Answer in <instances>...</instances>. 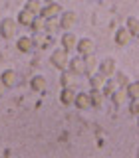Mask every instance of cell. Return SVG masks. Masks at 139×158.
I'll return each mask as SVG.
<instances>
[{
  "label": "cell",
  "instance_id": "1",
  "mask_svg": "<svg viewBox=\"0 0 139 158\" xmlns=\"http://www.w3.org/2000/svg\"><path fill=\"white\" fill-rule=\"evenodd\" d=\"M68 49L66 48H58L54 49L52 53H50V63H52L56 69H60V71H64V69H68L70 65V57H68Z\"/></svg>",
  "mask_w": 139,
  "mask_h": 158
},
{
  "label": "cell",
  "instance_id": "2",
  "mask_svg": "<svg viewBox=\"0 0 139 158\" xmlns=\"http://www.w3.org/2000/svg\"><path fill=\"white\" fill-rule=\"evenodd\" d=\"M14 34H16V20L14 18L0 20V36L4 40H10V38H14Z\"/></svg>",
  "mask_w": 139,
  "mask_h": 158
},
{
  "label": "cell",
  "instance_id": "3",
  "mask_svg": "<svg viewBox=\"0 0 139 158\" xmlns=\"http://www.w3.org/2000/svg\"><path fill=\"white\" fill-rule=\"evenodd\" d=\"M62 12H64V10H62V6H60L58 2H48V4H44V6H42L40 16L50 20V18H60V16H62Z\"/></svg>",
  "mask_w": 139,
  "mask_h": 158
},
{
  "label": "cell",
  "instance_id": "4",
  "mask_svg": "<svg viewBox=\"0 0 139 158\" xmlns=\"http://www.w3.org/2000/svg\"><path fill=\"white\" fill-rule=\"evenodd\" d=\"M78 53L82 57H86V56H92L93 52H96V42H93L92 38H82V40H78Z\"/></svg>",
  "mask_w": 139,
  "mask_h": 158
},
{
  "label": "cell",
  "instance_id": "5",
  "mask_svg": "<svg viewBox=\"0 0 139 158\" xmlns=\"http://www.w3.org/2000/svg\"><path fill=\"white\" fill-rule=\"evenodd\" d=\"M76 22H78V16L72 10H66V12H62V16H60V28L66 30V32L76 26Z\"/></svg>",
  "mask_w": 139,
  "mask_h": 158
},
{
  "label": "cell",
  "instance_id": "6",
  "mask_svg": "<svg viewBox=\"0 0 139 158\" xmlns=\"http://www.w3.org/2000/svg\"><path fill=\"white\" fill-rule=\"evenodd\" d=\"M99 71H101L105 77H113V75L117 73V63H115V59L107 57V59H103V61H99Z\"/></svg>",
  "mask_w": 139,
  "mask_h": 158
},
{
  "label": "cell",
  "instance_id": "7",
  "mask_svg": "<svg viewBox=\"0 0 139 158\" xmlns=\"http://www.w3.org/2000/svg\"><path fill=\"white\" fill-rule=\"evenodd\" d=\"M131 38L133 36H131V32H129L127 28H117L115 30V38H113V40H115V44L119 48H125V46H129Z\"/></svg>",
  "mask_w": 139,
  "mask_h": 158
},
{
  "label": "cell",
  "instance_id": "8",
  "mask_svg": "<svg viewBox=\"0 0 139 158\" xmlns=\"http://www.w3.org/2000/svg\"><path fill=\"white\" fill-rule=\"evenodd\" d=\"M68 69H70L72 73H76V75H82V73H86V59H83L82 56H78V57L70 59Z\"/></svg>",
  "mask_w": 139,
  "mask_h": 158
},
{
  "label": "cell",
  "instance_id": "9",
  "mask_svg": "<svg viewBox=\"0 0 139 158\" xmlns=\"http://www.w3.org/2000/svg\"><path fill=\"white\" fill-rule=\"evenodd\" d=\"M74 105H76L79 111H87V109H92V97H89V93H78Z\"/></svg>",
  "mask_w": 139,
  "mask_h": 158
},
{
  "label": "cell",
  "instance_id": "10",
  "mask_svg": "<svg viewBox=\"0 0 139 158\" xmlns=\"http://www.w3.org/2000/svg\"><path fill=\"white\" fill-rule=\"evenodd\" d=\"M76 95H78V93L74 91V87L62 89V93H60V103H62V105H66V107L74 105V101H76Z\"/></svg>",
  "mask_w": 139,
  "mask_h": 158
},
{
  "label": "cell",
  "instance_id": "11",
  "mask_svg": "<svg viewBox=\"0 0 139 158\" xmlns=\"http://www.w3.org/2000/svg\"><path fill=\"white\" fill-rule=\"evenodd\" d=\"M89 97H92V107H96V109H101L103 103H105V93H103V89H92V91H89Z\"/></svg>",
  "mask_w": 139,
  "mask_h": 158
},
{
  "label": "cell",
  "instance_id": "12",
  "mask_svg": "<svg viewBox=\"0 0 139 158\" xmlns=\"http://www.w3.org/2000/svg\"><path fill=\"white\" fill-rule=\"evenodd\" d=\"M16 48H18V52L28 53V52H32V49H34V40L30 38V36H20L18 42H16Z\"/></svg>",
  "mask_w": 139,
  "mask_h": 158
},
{
  "label": "cell",
  "instance_id": "13",
  "mask_svg": "<svg viewBox=\"0 0 139 158\" xmlns=\"http://www.w3.org/2000/svg\"><path fill=\"white\" fill-rule=\"evenodd\" d=\"M127 99H129V95H127V89L125 87H119L117 91L111 95V101H113V105H115V107H123L127 103Z\"/></svg>",
  "mask_w": 139,
  "mask_h": 158
},
{
  "label": "cell",
  "instance_id": "14",
  "mask_svg": "<svg viewBox=\"0 0 139 158\" xmlns=\"http://www.w3.org/2000/svg\"><path fill=\"white\" fill-rule=\"evenodd\" d=\"M0 79H2V83L8 87H14L18 83V73L14 71V69H6V71H2V75H0Z\"/></svg>",
  "mask_w": 139,
  "mask_h": 158
},
{
  "label": "cell",
  "instance_id": "15",
  "mask_svg": "<svg viewBox=\"0 0 139 158\" xmlns=\"http://www.w3.org/2000/svg\"><path fill=\"white\" fill-rule=\"evenodd\" d=\"M105 81H107V77L103 75L99 69H97L96 73H93V75H89V87H92V89H103Z\"/></svg>",
  "mask_w": 139,
  "mask_h": 158
},
{
  "label": "cell",
  "instance_id": "16",
  "mask_svg": "<svg viewBox=\"0 0 139 158\" xmlns=\"http://www.w3.org/2000/svg\"><path fill=\"white\" fill-rule=\"evenodd\" d=\"M36 16H38V14H34V12H30V10L22 8L18 12V24H20V26H32V22H34Z\"/></svg>",
  "mask_w": 139,
  "mask_h": 158
},
{
  "label": "cell",
  "instance_id": "17",
  "mask_svg": "<svg viewBox=\"0 0 139 158\" xmlns=\"http://www.w3.org/2000/svg\"><path fill=\"white\" fill-rule=\"evenodd\" d=\"M74 77H76V73H72L70 69H64L62 75H60V85H62V89L76 85V79H74Z\"/></svg>",
  "mask_w": 139,
  "mask_h": 158
},
{
  "label": "cell",
  "instance_id": "18",
  "mask_svg": "<svg viewBox=\"0 0 139 158\" xmlns=\"http://www.w3.org/2000/svg\"><path fill=\"white\" fill-rule=\"evenodd\" d=\"M83 59H86V75H93V73H96L97 69H99V61H97V57L92 53V56H86Z\"/></svg>",
  "mask_w": 139,
  "mask_h": 158
},
{
  "label": "cell",
  "instance_id": "19",
  "mask_svg": "<svg viewBox=\"0 0 139 158\" xmlns=\"http://www.w3.org/2000/svg\"><path fill=\"white\" fill-rule=\"evenodd\" d=\"M76 46H78V38L74 36L72 32H66L62 36V48H66L70 52V49H76Z\"/></svg>",
  "mask_w": 139,
  "mask_h": 158
},
{
  "label": "cell",
  "instance_id": "20",
  "mask_svg": "<svg viewBox=\"0 0 139 158\" xmlns=\"http://www.w3.org/2000/svg\"><path fill=\"white\" fill-rule=\"evenodd\" d=\"M30 87H32V91L42 93L44 89H46V77L44 75H34L32 81H30Z\"/></svg>",
  "mask_w": 139,
  "mask_h": 158
},
{
  "label": "cell",
  "instance_id": "21",
  "mask_svg": "<svg viewBox=\"0 0 139 158\" xmlns=\"http://www.w3.org/2000/svg\"><path fill=\"white\" fill-rule=\"evenodd\" d=\"M117 89H119V83H117V79L113 77V79H107V81H105V85H103V93H105V97H111Z\"/></svg>",
  "mask_w": 139,
  "mask_h": 158
},
{
  "label": "cell",
  "instance_id": "22",
  "mask_svg": "<svg viewBox=\"0 0 139 158\" xmlns=\"http://www.w3.org/2000/svg\"><path fill=\"white\" fill-rule=\"evenodd\" d=\"M125 28L131 32V36L133 38H137V34H139V20L135 16H129L127 18V22H125Z\"/></svg>",
  "mask_w": 139,
  "mask_h": 158
},
{
  "label": "cell",
  "instance_id": "23",
  "mask_svg": "<svg viewBox=\"0 0 139 158\" xmlns=\"http://www.w3.org/2000/svg\"><path fill=\"white\" fill-rule=\"evenodd\" d=\"M30 28H32L36 34H42V32H46V18H42V16L38 14V16L34 18V22H32V26H30Z\"/></svg>",
  "mask_w": 139,
  "mask_h": 158
},
{
  "label": "cell",
  "instance_id": "24",
  "mask_svg": "<svg viewBox=\"0 0 139 158\" xmlns=\"http://www.w3.org/2000/svg\"><path fill=\"white\" fill-rule=\"evenodd\" d=\"M24 8L30 10V12H34V14H40L42 12V2H40V0H26Z\"/></svg>",
  "mask_w": 139,
  "mask_h": 158
},
{
  "label": "cell",
  "instance_id": "25",
  "mask_svg": "<svg viewBox=\"0 0 139 158\" xmlns=\"http://www.w3.org/2000/svg\"><path fill=\"white\" fill-rule=\"evenodd\" d=\"M125 89H127L129 99H139V81H131Z\"/></svg>",
  "mask_w": 139,
  "mask_h": 158
},
{
  "label": "cell",
  "instance_id": "26",
  "mask_svg": "<svg viewBox=\"0 0 139 158\" xmlns=\"http://www.w3.org/2000/svg\"><path fill=\"white\" fill-rule=\"evenodd\" d=\"M56 30H60V18H50V20H46V34H54Z\"/></svg>",
  "mask_w": 139,
  "mask_h": 158
},
{
  "label": "cell",
  "instance_id": "27",
  "mask_svg": "<svg viewBox=\"0 0 139 158\" xmlns=\"http://www.w3.org/2000/svg\"><path fill=\"white\" fill-rule=\"evenodd\" d=\"M113 77L117 79L119 87H127V85H129V77H127V75H125V73H123V71H117V73H115V75H113Z\"/></svg>",
  "mask_w": 139,
  "mask_h": 158
},
{
  "label": "cell",
  "instance_id": "28",
  "mask_svg": "<svg viewBox=\"0 0 139 158\" xmlns=\"http://www.w3.org/2000/svg\"><path fill=\"white\" fill-rule=\"evenodd\" d=\"M129 115L139 117V99H131V103H129Z\"/></svg>",
  "mask_w": 139,
  "mask_h": 158
},
{
  "label": "cell",
  "instance_id": "29",
  "mask_svg": "<svg viewBox=\"0 0 139 158\" xmlns=\"http://www.w3.org/2000/svg\"><path fill=\"white\" fill-rule=\"evenodd\" d=\"M4 89H6V85H4V83H2V79H0V95L4 93Z\"/></svg>",
  "mask_w": 139,
  "mask_h": 158
},
{
  "label": "cell",
  "instance_id": "30",
  "mask_svg": "<svg viewBox=\"0 0 139 158\" xmlns=\"http://www.w3.org/2000/svg\"><path fill=\"white\" fill-rule=\"evenodd\" d=\"M137 127H139V117H137Z\"/></svg>",
  "mask_w": 139,
  "mask_h": 158
},
{
  "label": "cell",
  "instance_id": "31",
  "mask_svg": "<svg viewBox=\"0 0 139 158\" xmlns=\"http://www.w3.org/2000/svg\"><path fill=\"white\" fill-rule=\"evenodd\" d=\"M137 38H139V34H137Z\"/></svg>",
  "mask_w": 139,
  "mask_h": 158
}]
</instances>
